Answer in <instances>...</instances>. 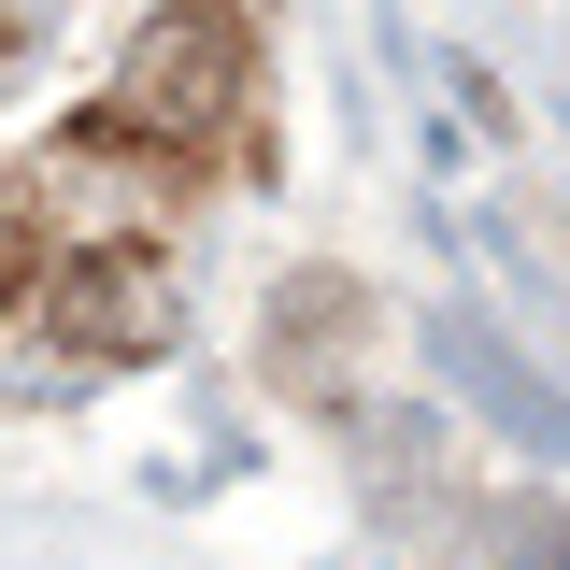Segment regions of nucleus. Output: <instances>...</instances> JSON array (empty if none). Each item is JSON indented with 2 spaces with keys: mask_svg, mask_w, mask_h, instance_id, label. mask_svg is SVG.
Listing matches in <instances>:
<instances>
[{
  "mask_svg": "<svg viewBox=\"0 0 570 570\" xmlns=\"http://www.w3.org/2000/svg\"><path fill=\"white\" fill-rule=\"evenodd\" d=\"M43 328L71 356H157L186 328V285H171L157 243H71L58 272H43Z\"/></svg>",
  "mask_w": 570,
  "mask_h": 570,
  "instance_id": "f03ea898",
  "label": "nucleus"
},
{
  "mask_svg": "<svg viewBox=\"0 0 570 570\" xmlns=\"http://www.w3.org/2000/svg\"><path fill=\"white\" fill-rule=\"evenodd\" d=\"M228 115H243V29H228L214 0H171V14L142 29L129 86H115L100 115H71V157H129V142H157V157H200Z\"/></svg>",
  "mask_w": 570,
  "mask_h": 570,
  "instance_id": "f257e3e1",
  "label": "nucleus"
},
{
  "mask_svg": "<svg viewBox=\"0 0 570 570\" xmlns=\"http://www.w3.org/2000/svg\"><path fill=\"white\" fill-rule=\"evenodd\" d=\"M29 29H43V14H29V0H0V58H29Z\"/></svg>",
  "mask_w": 570,
  "mask_h": 570,
  "instance_id": "20e7f679",
  "label": "nucleus"
},
{
  "mask_svg": "<svg viewBox=\"0 0 570 570\" xmlns=\"http://www.w3.org/2000/svg\"><path fill=\"white\" fill-rule=\"evenodd\" d=\"M14 299H43V228H29V200H0V314Z\"/></svg>",
  "mask_w": 570,
  "mask_h": 570,
  "instance_id": "7ed1b4c3",
  "label": "nucleus"
}]
</instances>
